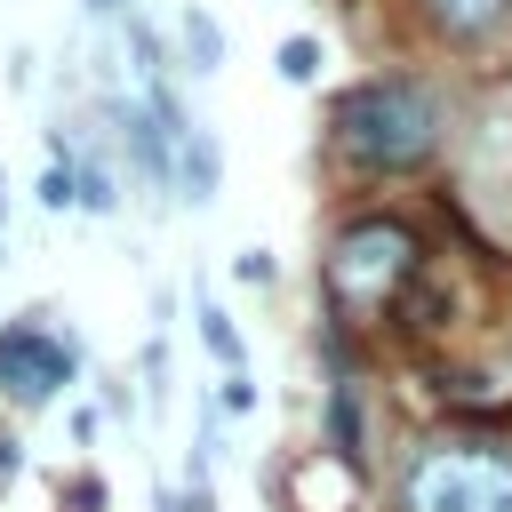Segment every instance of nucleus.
I'll return each mask as SVG.
<instances>
[{"mask_svg":"<svg viewBox=\"0 0 512 512\" xmlns=\"http://www.w3.org/2000/svg\"><path fill=\"white\" fill-rule=\"evenodd\" d=\"M200 344L224 360V376H232V368H248V344H240V328H232V320H224V304H208V296H200Z\"/></svg>","mask_w":512,"mask_h":512,"instance_id":"9d476101","label":"nucleus"},{"mask_svg":"<svg viewBox=\"0 0 512 512\" xmlns=\"http://www.w3.org/2000/svg\"><path fill=\"white\" fill-rule=\"evenodd\" d=\"M16 464H24V440H16V432H0V488L16 480Z\"/></svg>","mask_w":512,"mask_h":512,"instance_id":"dca6fc26","label":"nucleus"},{"mask_svg":"<svg viewBox=\"0 0 512 512\" xmlns=\"http://www.w3.org/2000/svg\"><path fill=\"white\" fill-rule=\"evenodd\" d=\"M400 512H512L504 448H432L400 480Z\"/></svg>","mask_w":512,"mask_h":512,"instance_id":"7ed1b4c3","label":"nucleus"},{"mask_svg":"<svg viewBox=\"0 0 512 512\" xmlns=\"http://www.w3.org/2000/svg\"><path fill=\"white\" fill-rule=\"evenodd\" d=\"M40 208H56V216H64V208H80V168H72L64 152H56V160H48V176H40Z\"/></svg>","mask_w":512,"mask_h":512,"instance_id":"f8f14e48","label":"nucleus"},{"mask_svg":"<svg viewBox=\"0 0 512 512\" xmlns=\"http://www.w3.org/2000/svg\"><path fill=\"white\" fill-rule=\"evenodd\" d=\"M0 232H8V184H0Z\"/></svg>","mask_w":512,"mask_h":512,"instance_id":"6ab92c4d","label":"nucleus"},{"mask_svg":"<svg viewBox=\"0 0 512 512\" xmlns=\"http://www.w3.org/2000/svg\"><path fill=\"white\" fill-rule=\"evenodd\" d=\"M424 8V24L440 32V40H456V48H480V40H496L504 24H512V0H416Z\"/></svg>","mask_w":512,"mask_h":512,"instance_id":"39448f33","label":"nucleus"},{"mask_svg":"<svg viewBox=\"0 0 512 512\" xmlns=\"http://www.w3.org/2000/svg\"><path fill=\"white\" fill-rule=\"evenodd\" d=\"M72 368H80L72 336H56V328H40V320L0 328V392H8L16 408L56 400V384H72Z\"/></svg>","mask_w":512,"mask_h":512,"instance_id":"20e7f679","label":"nucleus"},{"mask_svg":"<svg viewBox=\"0 0 512 512\" xmlns=\"http://www.w3.org/2000/svg\"><path fill=\"white\" fill-rule=\"evenodd\" d=\"M80 208H96V216H112V208H120V192H112V168H96V160L80 168Z\"/></svg>","mask_w":512,"mask_h":512,"instance_id":"ddd939ff","label":"nucleus"},{"mask_svg":"<svg viewBox=\"0 0 512 512\" xmlns=\"http://www.w3.org/2000/svg\"><path fill=\"white\" fill-rule=\"evenodd\" d=\"M272 72H280L288 88H304V80H320V40H312V32H288V40L272 48Z\"/></svg>","mask_w":512,"mask_h":512,"instance_id":"9b49d317","label":"nucleus"},{"mask_svg":"<svg viewBox=\"0 0 512 512\" xmlns=\"http://www.w3.org/2000/svg\"><path fill=\"white\" fill-rule=\"evenodd\" d=\"M224 408H232V416H248V408H256V384H248V368H232V376H224Z\"/></svg>","mask_w":512,"mask_h":512,"instance_id":"4468645a","label":"nucleus"},{"mask_svg":"<svg viewBox=\"0 0 512 512\" xmlns=\"http://www.w3.org/2000/svg\"><path fill=\"white\" fill-rule=\"evenodd\" d=\"M328 448H336L344 464H360V400H352V376L328 384Z\"/></svg>","mask_w":512,"mask_h":512,"instance_id":"6e6552de","label":"nucleus"},{"mask_svg":"<svg viewBox=\"0 0 512 512\" xmlns=\"http://www.w3.org/2000/svg\"><path fill=\"white\" fill-rule=\"evenodd\" d=\"M120 8H136V0H88V16H120Z\"/></svg>","mask_w":512,"mask_h":512,"instance_id":"a211bd4d","label":"nucleus"},{"mask_svg":"<svg viewBox=\"0 0 512 512\" xmlns=\"http://www.w3.org/2000/svg\"><path fill=\"white\" fill-rule=\"evenodd\" d=\"M336 144H344L352 168L408 176V168H424V160L440 152V104H432L416 80H400V72L360 80V88H344V104H336Z\"/></svg>","mask_w":512,"mask_h":512,"instance_id":"f257e3e1","label":"nucleus"},{"mask_svg":"<svg viewBox=\"0 0 512 512\" xmlns=\"http://www.w3.org/2000/svg\"><path fill=\"white\" fill-rule=\"evenodd\" d=\"M416 272H424V248H416V232H408L400 216H360V224H344L336 248H328V296L352 304V312L400 304V288H408Z\"/></svg>","mask_w":512,"mask_h":512,"instance_id":"f03ea898","label":"nucleus"},{"mask_svg":"<svg viewBox=\"0 0 512 512\" xmlns=\"http://www.w3.org/2000/svg\"><path fill=\"white\" fill-rule=\"evenodd\" d=\"M352 480H360V464H344L336 448H320L288 488H296V504H304V512H344V504H352Z\"/></svg>","mask_w":512,"mask_h":512,"instance_id":"423d86ee","label":"nucleus"},{"mask_svg":"<svg viewBox=\"0 0 512 512\" xmlns=\"http://www.w3.org/2000/svg\"><path fill=\"white\" fill-rule=\"evenodd\" d=\"M232 272H240V280H256V288H264V280H272V256H264V248H240V264H232Z\"/></svg>","mask_w":512,"mask_h":512,"instance_id":"2eb2a0df","label":"nucleus"},{"mask_svg":"<svg viewBox=\"0 0 512 512\" xmlns=\"http://www.w3.org/2000/svg\"><path fill=\"white\" fill-rule=\"evenodd\" d=\"M176 32H184V64H192V72H216V64H224V24H216L208 8H184Z\"/></svg>","mask_w":512,"mask_h":512,"instance_id":"1a4fd4ad","label":"nucleus"},{"mask_svg":"<svg viewBox=\"0 0 512 512\" xmlns=\"http://www.w3.org/2000/svg\"><path fill=\"white\" fill-rule=\"evenodd\" d=\"M176 184H184V200H192V208H200V200H216V136H208V128L176 136Z\"/></svg>","mask_w":512,"mask_h":512,"instance_id":"0eeeda50","label":"nucleus"},{"mask_svg":"<svg viewBox=\"0 0 512 512\" xmlns=\"http://www.w3.org/2000/svg\"><path fill=\"white\" fill-rule=\"evenodd\" d=\"M72 504H80V512H104V480H80V488H72Z\"/></svg>","mask_w":512,"mask_h":512,"instance_id":"f3484780","label":"nucleus"}]
</instances>
